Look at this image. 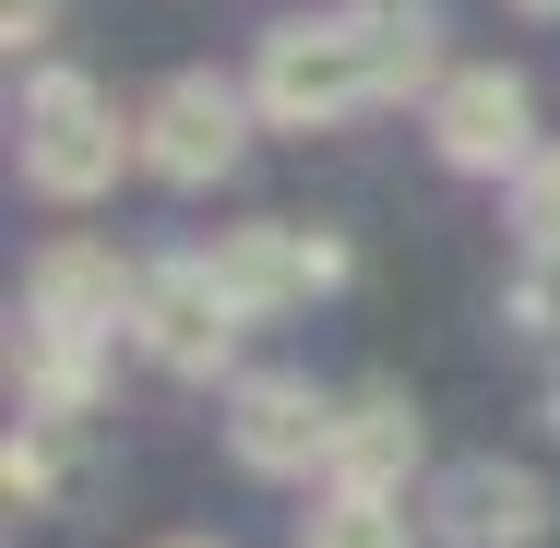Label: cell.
Listing matches in <instances>:
<instances>
[{"mask_svg":"<svg viewBox=\"0 0 560 548\" xmlns=\"http://www.w3.org/2000/svg\"><path fill=\"white\" fill-rule=\"evenodd\" d=\"M418 453H430V430H418L406 394H358L335 418V489H382V501H394V489L418 477Z\"/></svg>","mask_w":560,"mask_h":548,"instance_id":"obj_11","label":"cell"},{"mask_svg":"<svg viewBox=\"0 0 560 548\" xmlns=\"http://www.w3.org/2000/svg\"><path fill=\"white\" fill-rule=\"evenodd\" d=\"M143 167L155 179H179V191H203L238 167V143H250V96L226 84V72H179V84H155V108H143Z\"/></svg>","mask_w":560,"mask_h":548,"instance_id":"obj_5","label":"cell"},{"mask_svg":"<svg viewBox=\"0 0 560 548\" xmlns=\"http://www.w3.org/2000/svg\"><path fill=\"white\" fill-rule=\"evenodd\" d=\"M0 477H12V501H72V489H84V465H72V430L24 418V430H12V453H0Z\"/></svg>","mask_w":560,"mask_h":548,"instance_id":"obj_14","label":"cell"},{"mask_svg":"<svg viewBox=\"0 0 560 548\" xmlns=\"http://www.w3.org/2000/svg\"><path fill=\"white\" fill-rule=\"evenodd\" d=\"M513 238H525L537 263H560V143L525 167V179H513Z\"/></svg>","mask_w":560,"mask_h":548,"instance_id":"obj_15","label":"cell"},{"mask_svg":"<svg viewBox=\"0 0 560 548\" xmlns=\"http://www.w3.org/2000/svg\"><path fill=\"white\" fill-rule=\"evenodd\" d=\"M24 311H36L48 334H96V346H108V334L143 311V275L119 263L108 238H48L36 275H24Z\"/></svg>","mask_w":560,"mask_h":548,"instance_id":"obj_8","label":"cell"},{"mask_svg":"<svg viewBox=\"0 0 560 548\" xmlns=\"http://www.w3.org/2000/svg\"><path fill=\"white\" fill-rule=\"evenodd\" d=\"M525 12H560V0H525Z\"/></svg>","mask_w":560,"mask_h":548,"instance_id":"obj_19","label":"cell"},{"mask_svg":"<svg viewBox=\"0 0 560 548\" xmlns=\"http://www.w3.org/2000/svg\"><path fill=\"white\" fill-rule=\"evenodd\" d=\"M24 179L48 203H96L119 179V119H108V96L84 72H36L24 84Z\"/></svg>","mask_w":560,"mask_h":548,"instance_id":"obj_2","label":"cell"},{"mask_svg":"<svg viewBox=\"0 0 560 548\" xmlns=\"http://www.w3.org/2000/svg\"><path fill=\"white\" fill-rule=\"evenodd\" d=\"M406 501H382V489H323L311 513H299V548H406Z\"/></svg>","mask_w":560,"mask_h":548,"instance_id":"obj_13","label":"cell"},{"mask_svg":"<svg viewBox=\"0 0 560 548\" xmlns=\"http://www.w3.org/2000/svg\"><path fill=\"white\" fill-rule=\"evenodd\" d=\"M335 418L311 382H287V370H262V382H238V406H226V453L250 465V477H335Z\"/></svg>","mask_w":560,"mask_h":548,"instance_id":"obj_6","label":"cell"},{"mask_svg":"<svg viewBox=\"0 0 560 548\" xmlns=\"http://www.w3.org/2000/svg\"><path fill=\"white\" fill-rule=\"evenodd\" d=\"M382 72H370V36L358 12H323V24H275L262 60H250V108L275 131H335L346 108H370Z\"/></svg>","mask_w":560,"mask_h":548,"instance_id":"obj_1","label":"cell"},{"mask_svg":"<svg viewBox=\"0 0 560 548\" xmlns=\"http://www.w3.org/2000/svg\"><path fill=\"white\" fill-rule=\"evenodd\" d=\"M430 143H442V167H465V179H525V167L549 155V143H537L525 72H501V60L453 72L442 96H430Z\"/></svg>","mask_w":560,"mask_h":548,"instance_id":"obj_3","label":"cell"},{"mask_svg":"<svg viewBox=\"0 0 560 548\" xmlns=\"http://www.w3.org/2000/svg\"><path fill=\"white\" fill-rule=\"evenodd\" d=\"M501 311H513V334H560V287H549V263H537V275H513V299H501Z\"/></svg>","mask_w":560,"mask_h":548,"instance_id":"obj_16","label":"cell"},{"mask_svg":"<svg viewBox=\"0 0 560 548\" xmlns=\"http://www.w3.org/2000/svg\"><path fill=\"white\" fill-rule=\"evenodd\" d=\"M430 537H442V548H537V537H549V489H537L525 465H501V453L442 465V489H430Z\"/></svg>","mask_w":560,"mask_h":548,"instance_id":"obj_9","label":"cell"},{"mask_svg":"<svg viewBox=\"0 0 560 548\" xmlns=\"http://www.w3.org/2000/svg\"><path fill=\"white\" fill-rule=\"evenodd\" d=\"M203 263H215L226 299L262 323V311H299L311 287H335V275H346V238H323V226H226Z\"/></svg>","mask_w":560,"mask_h":548,"instance_id":"obj_7","label":"cell"},{"mask_svg":"<svg viewBox=\"0 0 560 548\" xmlns=\"http://www.w3.org/2000/svg\"><path fill=\"white\" fill-rule=\"evenodd\" d=\"M238 299L215 287V263L203 250H179V263H143V311H131V334H143V358L155 370H179V382H215L226 358H238Z\"/></svg>","mask_w":560,"mask_h":548,"instance_id":"obj_4","label":"cell"},{"mask_svg":"<svg viewBox=\"0 0 560 548\" xmlns=\"http://www.w3.org/2000/svg\"><path fill=\"white\" fill-rule=\"evenodd\" d=\"M358 36H370V72H382V96H442V24L418 12V0H358Z\"/></svg>","mask_w":560,"mask_h":548,"instance_id":"obj_12","label":"cell"},{"mask_svg":"<svg viewBox=\"0 0 560 548\" xmlns=\"http://www.w3.org/2000/svg\"><path fill=\"white\" fill-rule=\"evenodd\" d=\"M48 12H60V0H0V36H12V48H48Z\"/></svg>","mask_w":560,"mask_h":548,"instance_id":"obj_17","label":"cell"},{"mask_svg":"<svg viewBox=\"0 0 560 548\" xmlns=\"http://www.w3.org/2000/svg\"><path fill=\"white\" fill-rule=\"evenodd\" d=\"M12 370H24V406H36L48 430H84V418H96V394H108V346H96V334L24 323V334H12Z\"/></svg>","mask_w":560,"mask_h":548,"instance_id":"obj_10","label":"cell"},{"mask_svg":"<svg viewBox=\"0 0 560 548\" xmlns=\"http://www.w3.org/2000/svg\"><path fill=\"white\" fill-rule=\"evenodd\" d=\"M167 548H215V537H167Z\"/></svg>","mask_w":560,"mask_h":548,"instance_id":"obj_18","label":"cell"},{"mask_svg":"<svg viewBox=\"0 0 560 548\" xmlns=\"http://www.w3.org/2000/svg\"><path fill=\"white\" fill-rule=\"evenodd\" d=\"M549 430H560V394H549Z\"/></svg>","mask_w":560,"mask_h":548,"instance_id":"obj_20","label":"cell"}]
</instances>
